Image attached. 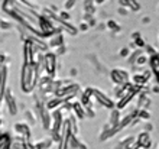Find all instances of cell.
<instances>
[{"label": "cell", "mask_w": 159, "mask_h": 149, "mask_svg": "<svg viewBox=\"0 0 159 149\" xmlns=\"http://www.w3.org/2000/svg\"><path fill=\"white\" fill-rule=\"evenodd\" d=\"M6 59H7V57H6L4 54H2V52H0V67H3V65H4Z\"/></svg>", "instance_id": "d4e9b609"}, {"label": "cell", "mask_w": 159, "mask_h": 149, "mask_svg": "<svg viewBox=\"0 0 159 149\" xmlns=\"http://www.w3.org/2000/svg\"><path fill=\"white\" fill-rule=\"evenodd\" d=\"M52 143H54V141H52V137H43L42 141L36 142V143H34L35 145V149H49L51 146H52Z\"/></svg>", "instance_id": "7c38bea8"}, {"label": "cell", "mask_w": 159, "mask_h": 149, "mask_svg": "<svg viewBox=\"0 0 159 149\" xmlns=\"http://www.w3.org/2000/svg\"><path fill=\"white\" fill-rule=\"evenodd\" d=\"M149 22H151V17H143V19H142V23H143V25H148V23H149Z\"/></svg>", "instance_id": "f1b7e54d"}, {"label": "cell", "mask_w": 159, "mask_h": 149, "mask_svg": "<svg viewBox=\"0 0 159 149\" xmlns=\"http://www.w3.org/2000/svg\"><path fill=\"white\" fill-rule=\"evenodd\" d=\"M57 15H58V17L61 19V21H64V22H70V21H71V13L68 12V10H62V12H58Z\"/></svg>", "instance_id": "e0dca14e"}, {"label": "cell", "mask_w": 159, "mask_h": 149, "mask_svg": "<svg viewBox=\"0 0 159 149\" xmlns=\"http://www.w3.org/2000/svg\"><path fill=\"white\" fill-rule=\"evenodd\" d=\"M110 78L117 86H125L129 83V72L123 68H114L110 71Z\"/></svg>", "instance_id": "277c9868"}, {"label": "cell", "mask_w": 159, "mask_h": 149, "mask_svg": "<svg viewBox=\"0 0 159 149\" xmlns=\"http://www.w3.org/2000/svg\"><path fill=\"white\" fill-rule=\"evenodd\" d=\"M13 28V23L10 21H6V19H0V29L3 30H9Z\"/></svg>", "instance_id": "ac0fdd59"}, {"label": "cell", "mask_w": 159, "mask_h": 149, "mask_svg": "<svg viewBox=\"0 0 159 149\" xmlns=\"http://www.w3.org/2000/svg\"><path fill=\"white\" fill-rule=\"evenodd\" d=\"M71 113L78 120H81L85 117V107L80 101H71Z\"/></svg>", "instance_id": "30bf717a"}, {"label": "cell", "mask_w": 159, "mask_h": 149, "mask_svg": "<svg viewBox=\"0 0 159 149\" xmlns=\"http://www.w3.org/2000/svg\"><path fill=\"white\" fill-rule=\"evenodd\" d=\"M148 59H149V57H148L146 54H140L138 57V59H136V62H134V65L136 67H143L148 64Z\"/></svg>", "instance_id": "9a60e30c"}, {"label": "cell", "mask_w": 159, "mask_h": 149, "mask_svg": "<svg viewBox=\"0 0 159 149\" xmlns=\"http://www.w3.org/2000/svg\"><path fill=\"white\" fill-rule=\"evenodd\" d=\"M93 100H94L97 104H100V106H103V107L110 109V110L116 107V104H114L113 100L110 99L106 93L100 91L98 88H93Z\"/></svg>", "instance_id": "3957f363"}, {"label": "cell", "mask_w": 159, "mask_h": 149, "mask_svg": "<svg viewBox=\"0 0 159 149\" xmlns=\"http://www.w3.org/2000/svg\"><path fill=\"white\" fill-rule=\"evenodd\" d=\"M133 44H134V46H136V48H139V49H142V48H145V46H146V44H145V41H143L142 36L134 38V39H133Z\"/></svg>", "instance_id": "d6986e66"}, {"label": "cell", "mask_w": 159, "mask_h": 149, "mask_svg": "<svg viewBox=\"0 0 159 149\" xmlns=\"http://www.w3.org/2000/svg\"><path fill=\"white\" fill-rule=\"evenodd\" d=\"M78 29H80V30H88V29H90V26H88L85 22H81V25H80Z\"/></svg>", "instance_id": "484cf974"}, {"label": "cell", "mask_w": 159, "mask_h": 149, "mask_svg": "<svg viewBox=\"0 0 159 149\" xmlns=\"http://www.w3.org/2000/svg\"><path fill=\"white\" fill-rule=\"evenodd\" d=\"M84 10H85V13H91V15H94V12H96V6H94V0H85L83 4Z\"/></svg>", "instance_id": "5bb4252c"}, {"label": "cell", "mask_w": 159, "mask_h": 149, "mask_svg": "<svg viewBox=\"0 0 159 149\" xmlns=\"http://www.w3.org/2000/svg\"><path fill=\"white\" fill-rule=\"evenodd\" d=\"M67 46H65V44H64V45H61V46H58V48H55V55H57V57H61V55H64V54H67Z\"/></svg>", "instance_id": "44dd1931"}, {"label": "cell", "mask_w": 159, "mask_h": 149, "mask_svg": "<svg viewBox=\"0 0 159 149\" xmlns=\"http://www.w3.org/2000/svg\"><path fill=\"white\" fill-rule=\"evenodd\" d=\"M23 116H25V122L29 124V126H34V124H36V122H38V117H36L34 110H25Z\"/></svg>", "instance_id": "4fadbf2b"}, {"label": "cell", "mask_w": 159, "mask_h": 149, "mask_svg": "<svg viewBox=\"0 0 159 149\" xmlns=\"http://www.w3.org/2000/svg\"><path fill=\"white\" fill-rule=\"evenodd\" d=\"M155 78H156V81H158V86H159V72H158V74H155Z\"/></svg>", "instance_id": "1f68e13d"}, {"label": "cell", "mask_w": 159, "mask_h": 149, "mask_svg": "<svg viewBox=\"0 0 159 149\" xmlns=\"http://www.w3.org/2000/svg\"><path fill=\"white\" fill-rule=\"evenodd\" d=\"M3 101H4V104H6V107H7V112L10 113L12 116H15L19 109H17V101H16V99H15V95H13V91L10 90V88H7L6 93H4Z\"/></svg>", "instance_id": "5b68a950"}, {"label": "cell", "mask_w": 159, "mask_h": 149, "mask_svg": "<svg viewBox=\"0 0 159 149\" xmlns=\"http://www.w3.org/2000/svg\"><path fill=\"white\" fill-rule=\"evenodd\" d=\"M130 54V49H129V46H123L120 49V52H119V55H120L121 58H127Z\"/></svg>", "instance_id": "603a6c76"}, {"label": "cell", "mask_w": 159, "mask_h": 149, "mask_svg": "<svg viewBox=\"0 0 159 149\" xmlns=\"http://www.w3.org/2000/svg\"><path fill=\"white\" fill-rule=\"evenodd\" d=\"M13 129H15V133H16V136L25 137V139H30V136H32V130H30V126L26 123V122H17V123H15Z\"/></svg>", "instance_id": "8992f818"}, {"label": "cell", "mask_w": 159, "mask_h": 149, "mask_svg": "<svg viewBox=\"0 0 159 149\" xmlns=\"http://www.w3.org/2000/svg\"><path fill=\"white\" fill-rule=\"evenodd\" d=\"M42 64H43V74L55 78L57 71H58V57L55 55V52H51V51L43 52V62Z\"/></svg>", "instance_id": "7a4b0ae2"}, {"label": "cell", "mask_w": 159, "mask_h": 149, "mask_svg": "<svg viewBox=\"0 0 159 149\" xmlns=\"http://www.w3.org/2000/svg\"><path fill=\"white\" fill-rule=\"evenodd\" d=\"M80 91H81V87H80L78 84L74 83V81H68V80H65L62 86H61L59 88H57V91L54 93V95L59 97L62 101H71L74 97L78 95Z\"/></svg>", "instance_id": "6da1fadb"}, {"label": "cell", "mask_w": 159, "mask_h": 149, "mask_svg": "<svg viewBox=\"0 0 159 149\" xmlns=\"http://www.w3.org/2000/svg\"><path fill=\"white\" fill-rule=\"evenodd\" d=\"M120 6H123V7H127V0H117Z\"/></svg>", "instance_id": "83f0119b"}, {"label": "cell", "mask_w": 159, "mask_h": 149, "mask_svg": "<svg viewBox=\"0 0 159 149\" xmlns=\"http://www.w3.org/2000/svg\"><path fill=\"white\" fill-rule=\"evenodd\" d=\"M62 30H58L55 32L54 35H51L48 38V48H58V46L64 45V35H62Z\"/></svg>", "instance_id": "9c48e42d"}, {"label": "cell", "mask_w": 159, "mask_h": 149, "mask_svg": "<svg viewBox=\"0 0 159 149\" xmlns=\"http://www.w3.org/2000/svg\"><path fill=\"white\" fill-rule=\"evenodd\" d=\"M77 74H78V71H77L75 70V68H72V70L71 71H70V75H72V77H75V75Z\"/></svg>", "instance_id": "f546056e"}, {"label": "cell", "mask_w": 159, "mask_h": 149, "mask_svg": "<svg viewBox=\"0 0 159 149\" xmlns=\"http://www.w3.org/2000/svg\"><path fill=\"white\" fill-rule=\"evenodd\" d=\"M75 3H77L75 0H65V3H64V9L70 12V10H71V9L75 6Z\"/></svg>", "instance_id": "7402d4cb"}, {"label": "cell", "mask_w": 159, "mask_h": 149, "mask_svg": "<svg viewBox=\"0 0 159 149\" xmlns=\"http://www.w3.org/2000/svg\"><path fill=\"white\" fill-rule=\"evenodd\" d=\"M7 67L3 65L0 67V103L3 101V97H4V93L7 90Z\"/></svg>", "instance_id": "52a82bcc"}, {"label": "cell", "mask_w": 159, "mask_h": 149, "mask_svg": "<svg viewBox=\"0 0 159 149\" xmlns=\"http://www.w3.org/2000/svg\"><path fill=\"white\" fill-rule=\"evenodd\" d=\"M136 145L139 146V149H149L152 146V139L149 132H142L139 133L138 139H136Z\"/></svg>", "instance_id": "ba28073f"}, {"label": "cell", "mask_w": 159, "mask_h": 149, "mask_svg": "<svg viewBox=\"0 0 159 149\" xmlns=\"http://www.w3.org/2000/svg\"><path fill=\"white\" fill-rule=\"evenodd\" d=\"M152 104V100L149 99L146 91H140V94L138 97V109H149Z\"/></svg>", "instance_id": "8fae6325"}, {"label": "cell", "mask_w": 159, "mask_h": 149, "mask_svg": "<svg viewBox=\"0 0 159 149\" xmlns=\"http://www.w3.org/2000/svg\"><path fill=\"white\" fill-rule=\"evenodd\" d=\"M106 28L111 29L113 32H119V30H120V26H119L114 21H109V22H107V23H106Z\"/></svg>", "instance_id": "ffe728a7"}, {"label": "cell", "mask_w": 159, "mask_h": 149, "mask_svg": "<svg viewBox=\"0 0 159 149\" xmlns=\"http://www.w3.org/2000/svg\"><path fill=\"white\" fill-rule=\"evenodd\" d=\"M127 9L132 12H136L140 9V4L138 3V0H127Z\"/></svg>", "instance_id": "2e32d148"}, {"label": "cell", "mask_w": 159, "mask_h": 149, "mask_svg": "<svg viewBox=\"0 0 159 149\" xmlns=\"http://www.w3.org/2000/svg\"><path fill=\"white\" fill-rule=\"evenodd\" d=\"M127 10H129L127 7H123V6H120L117 12H119V15H120V16H126V15H127Z\"/></svg>", "instance_id": "cb8c5ba5"}, {"label": "cell", "mask_w": 159, "mask_h": 149, "mask_svg": "<svg viewBox=\"0 0 159 149\" xmlns=\"http://www.w3.org/2000/svg\"><path fill=\"white\" fill-rule=\"evenodd\" d=\"M103 2H106V0H94V3H97V4H100V3H103Z\"/></svg>", "instance_id": "4dcf8cb0"}, {"label": "cell", "mask_w": 159, "mask_h": 149, "mask_svg": "<svg viewBox=\"0 0 159 149\" xmlns=\"http://www.w3.org/2000/svg\"><path fill=\"white\" fill-rule=\"evenodd\" d=\"M0 116H2V107H0Z\"/></svg>", "instance_id": "836d02e7"}, {"label": "cell", "mask_w": 159, "mask_h": 149, "mask_svg": "<svg viewBox=\"0 0 159 149\" xmlns=\"http://www.w3.org/2000/svg\"><path fill=\"white\" fill-rule=\"evenodd\" d=\"M152 130H153V124L146 123V126H145V132H152Z\"/></svg>", "instance_id": "4316f807"}, {"label": "cell", "mask_w": 159, "mask_h": 149, "mask_svg": "<svg viewBox=\"0 0 159 149\" xmlns=\"http://www.w3.org/2000/svg\"><path fill=\"white\" fill-rule=\"evenodd\" d=\"M3 128V120H2V117H0V129Z\"/></svg>", "instance_id": "d6a6232c"}]
</instances>
